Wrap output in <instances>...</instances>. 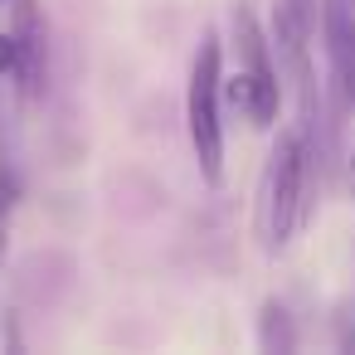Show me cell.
<instances>
[{
	"label": "cell",
	"mask_w": 355,
	"mask_h": 355,
	"mask_svg": "<svg viewBox=\"0 0 355 355\" xmlns=\"http://www.w3.org/2000/svg\"><path fill=\"white\" fill-rule=\"evenodd\" d=\"M316 171H321V146L306 137V127H282L253 195V239L268 258H277L311 219L316 209Z\"/></svg>",
	"instance_id": "cell-1"
},
{
	"label": "cell",
	"mask_w": 355,
	"mask_h": 355,
	"mask_svg": "<svg viewBox=\"0 0 355 355\" xmlns=\"http://www.w3.org/2000/svg\"><path fill=\"white\" fill-rule=\"evenodd\" d=\"M185 132H190V151H195L205 185H219L224 180V44L214 30L200 35V49L190 59Z\"/></svg>",
	"instance_id": "cell-2"
},
{
	"label": "cell",
	"mask_w": 355,
	"mask_h": 355,
	"mask_svg": "<svg viewBox=\"0 0 355 355\" xmlns=\"http://www.w3.org/2000/svg\"><path fill=\"white\" fill-rule=\"evenodd\" d=\"M229 30H234V49H239V73L224 78V98L239 107V117L248 127H272L277 107H282V69L272 59V35H263L258 15L248 6L234 10Z\"/></svg>",
	"instance_id": "cell-3"
},
{
	"label": "cell",
	"mask_w": 355,
	"mask_h": 355,
	"mask_svg": "<svg viewBox=\"0 0 355 355\" xmlns=\"http://www.w3.org/2000/svg\"><path fill=\"white\" fill-rule=\"evenodd\" d=\"M321 40L336 98L345 112H355V0H321Z\"/></svg>",
	"instance_id": "cell-4"
},
{
	"label": "cell",
	"mask_w": 355,
	"mask_h": 355,
	"mask_svg": "<svg viewBox=\"0 0 355 355\" xmlns=\"http://www.w3.org/2000/svg\"><path fill=\"white\" fill-rule=\"evenodd\" d=\"M10 35L20 40L15 88H20L25 103H35L44 93V73H49V44H44V10H40V0H10Z\"/></svg>",
	"instance_id": "cell-5"
},
{
	"label": "cell",
	"mask_w": 355,
	"mask_h": 355,
	"mask_svg": "<svg viewBox=\"0 0 355 355\" xmlns=\"http://www.w3.org/2000/svg\"><path fill=\"white\" fill-rule=\"evenodd\" d=\"M258 345H263V350H272V355H292V350H297L292 311H287L277 297H268V302L258 306Z\"/></svg>",
	"instance_id": "cell-6"
},
{
	"label": "cell",
	"mask_w": 355,
	"mask_h": 355,
	"mask_svg": "<svg viewBox=\"0 0 355 355\" xmlns=\"http://www.w3.org/2000/svg\"><path fill=\"white\" fill-rule=\"evenodd\" d=\"M316 10H321V0H277L272 20H277V25H287V30L316 35Z\"/></svg>",
	"instance_id": "cell-7"
},
{
	"label": "cell",
	"mask_w": 355,
	"mask_h": 355,
	"mask_svg": "<svg viewBox=\"0 0 355 355\" xmlns=\"http://www.w3.org/2000/svg\"><path fill=\"white\" fill-rule=\"evenodd\" d=\"M0 73H20V40L10 35V30H0Z\"/></svg>",
	"instance_id": "cell-8"
},
{
	"label": "cell",
	"mask_w": 355,
	"mask_h": 355,
	"mask_svg": "<svg viewBox=\"0 0 355 355\" xmlns=\"http://www.w3.org/2000/svg\"><path fill=\"white\" fill-rule=\"evenodd\" d=\"M345 185H350V200H355V151H350V166H345Z\"/></svg>",
	"instance_id": "cell-9"
}]
</instances>
